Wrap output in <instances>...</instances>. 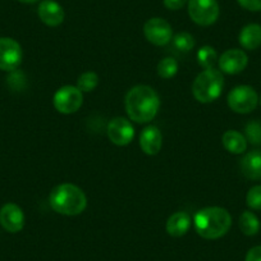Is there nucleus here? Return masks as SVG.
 I'll use <instances>...</instances> for the list:
<instances>
[{"instance_id":"1","label":"nucleus","mask_w":261,"mask_h":261,"mask_svg":"<svg viewBox=\"0 0 261 261\" xmlns=\"http://www.w3.org/2000/svg\"><path fill=\"white\" fill-rule=\"evenodd\" d=\"M124 107L130 120L137 123H147L154 119L159 112V95L152 87L139 85L132 87L127 92Z\"/></svg>"},{"instance_id":"2","label":"nucleus","mask_w":261,"mask_h":261,"mask_svg":"<svg viewBox=\"0 0 261 261\" xmlns=\"http://www.w3.org/2000/svg\"><path fill=\"white\" fill-rule=\"evenodd\" d=\"M196 233L205 240H218L228 233L232 225V217L227 209L218 206L205 207L193 218Z\"/></svg>"},{"instance_id":"3","label":"nucleus","mask_w":261,"mask_h":261,"mask_svg":"<svg viewBox=\"0 0 261 261\" xmlns=\"http://www.w3.org/2000/svg\"><path fill=\"white\" fill-rule=\"evenodd\" d=\"M49 204L55 213L74 217L84 213L87 206V197L84 191L72 183H62L51 190Z\"/></svg>"},{"instance_id":"4","label":"nucleus","mask_w":261,"mask_h":261,"mask_svg":"<svg viewBox=\"0 0 261 261\" xmlns=\"http://www.w3.org/2000/svg\"><path fill=\"white\" fill-rule=\"evenodd\" d=\"M224 87V77L222 72L215 68L205 69L196 77L192 85L195 99L202 104L213 102L222 95Z\"/></svg>"},{"instance_id":"5","label":"nucleus","mask_w":261,"mask_h":261,"mask_svg":"<svg viewBox=\"0 0 261 261\" xmlns=\"http://www.w3.org/2000/svg\"><path fill=\"white\" fill-rule=\"evenodd\" d=\"M188 16L199 26H212L219 18L218 0H188Z\"/></svg>"},{"instance_id":"6","label":"nucleus","mask_w":261,"mask_h":261,"mask_svg":"<svg viewBox=\"0 0 261 261\" xmlns=\"http://www.w3.org/2000/svg\"><path fill=\"white\" fill-rule=\"evenodd\" d=\"M228 105L230 109L238 114H248L256 109L258 104V96L255 89L247 85L234 87L228 94Z\"/></svg>"},{"instance_id":"7","label":"nucleus","mask_w":261,"mask_h":261,"mask_svg":"<svg viewBox=\"0 0 261 261\" xmlns=\"http://www.w3.org/2000/svg\"><path fill=\"white\" fill-rule=\"evenodd\" d=\"M53 102L55 109L62 114H73L82 107L84 95L77 86H63L55 92Z\"/></svg>"},{"instance_id":"8","label":"nucleus","mask_w":261,"mask_h":261,"mask_svg":"<svg viewBox=\"0 0 261 261\" xmlns=\"http://www.w3.org/2000/svg\"><path fill=\"white\" fill-rule=\"evenodd\" d=\"M22 62V47L14 39L0 37V71L13 72Z\"/></svg>"},{"instance_id":"9","label":"nucleus","mask_w":261,"mask_h":261,"mask_svg":"<svg viewBox=\"0 0 261 261\" xmlns=\"http://www.w3.org/2000/svg\"><path fill=\"white\" fill-rule=\"evenodd\" d=\"M144 34L147 41L156 46H164L173 39L172 26L165 19L159 17L146 21V23L144 24Z\"/></svg>"},{"instance_id":"10","label":"nucleus","mask_w":261,"mask_h":261,"mask_svg":"<svg viewBox=\"0 0 261 261\" xmlns=\"http://www.w3.org/2000/svg\"><path fill=\"white\" fill-rule=\"evenodd\" d=\"M108 137L110 141L117 146H125L130 144L135 137V128L130 124L127 118L117 117L113 118L108 123Z\"/></svg>"},{"instance_id":"11","label":"nucleus","mask_w":261,"mask_h":261,"mask_svg":"<svg viewBox=\"0 0 261 261\" xmlns=\"http://www.w3.org/2000/svg\"><path fill=\"white\" fill-rule=\"evenodd\" d=\"M220 72L227 74H238L248 64V58L243 50L240 49H229L223 53L222 57L218 59Z\"/></svg>"},{"instance_id":"12","label":"nucleus","mask_w":261,"mask_h":261,"mask_svg":"<svg viewBox=\"0 0 261 261\" xmlns=\"http://www.w3.org/2000/svg\"><path fill=\"white\" fill-rule=\"evenodd\" d=\"M0 224L7 232L17 233L23 229L24 214L18 205L8 202L0 209Z\"/></svg>"},{"instance_id":"13","label":"nucleus","mask_w":261,"mask_h":261,"mask_svg":"<svg viewBox=\"0 0 261 261\" xmlns=\"http://www.w3.org/2000/svg\"><path fill=\"white\" fill-rule=\"evenodd\" d=\"M39 18L49 27H58L64 21V9L55 0H42L37 8Z\"/></svg>"},{"instance_id":"14","label":"nucleus","mask_w":261,"mask_h":261,"mask_svg":"<svg viewBox=\"0 0 261 261\" xmlns=\"http://www.w3.org/2000/svg\"><path fill=\"white\" fill-rule=\"evenodd\" d=\"M140 146L146 155H156L162 150L163 136L156 125H149L144 128L140 136Z\"/></svg>"},{"instance_id":"15","label":"nucleus","mask_w":261,"mask_h":261,"mask_svg":"<svg viewBox=\"0 0 261 261\" xmlns=\"http://www.w3.org/2000/svg\"><path fill=\"white\" fill-rule=\"evenodd\" d=\"M241 170L248 179L261 180V150L247 152L241 160Z\"/></svg>"},{"instance_id":"16","label":"nucleus","mask_w":261,"mask_h":261,"mask_svg":"<svg viewBox=\"0 0 261 261\" xmlns=\"http://www.w3.org/2000/svg\"><path fill=\"white\" fill-rule=\"evenodd\" d=\"M191 217L185 212H177L170 215L167 222V232L172 237H182L190 230Z\"/></svg>"},{"instance_id":"17","label":"nucleus","mask_w":261,"mask_h":261,"mask_svg":"<svg viewBox=\"0 0 261 261\" xmlns=\"http://www.w3.org/2000/svg\"><path fill=\"white\" fill-rule=\"evenodd\" d=\"M238 40L243 49H257L261 45V26L257 23H250L245 26L241 30Z\"/></svg>"},{"instance_id":"18","label":"nucleus","mask_w":261,"mask_h":261,"mask_svg":"<svg viewBox=\"0 0 261 261\" xmlns=\"http://www.w3.org/2000/svg\"><path fill=\"white\" fill-rule=\"evenodd\" d=\"M223 146L225 147L227 151H229L230 154H243L247 149V140L243 136L242 134H240L238 130L229 129L227 130L222 137Z\"/></svg>"},{"instance_id":"19","label":"nucleus","mask_w":261,"mask_h":261,"mask_svg":"<svg viewBox=\"0 0 261 261\" xmlns=\"http://www.w3.org/2000/svg\"><path fill=\"white\" fill-rule=\"evenodd\" d=\"M260 220L253 213L243 212L240 217V229L245 236H256L260 230Z\"/></svg>"},{"instance_id":"20","label":"nucleus","mask_w":261,"mask_h":261,"mask_svg":"<svg viewBox=\"0 0 261 261\" xmlns=\"http://www.w3.org/2000/svg\"><path fill=\"white\" fill-rule=\"evenodd\" d=\"M197 62L205 69L214 68L215 63L218 62V54L214 47L202 46L197 51Z\"/></svg>"},{"instance_id":"21","label":"nucleus","mask_w":261,"mask_h":261,"mask_svg":"<svg viewBox=\"0 0 261 261\" xmlns=\"http://www.w3.org/2000/svg\"><path fill=\"white\" fill-rule=\"evenodd\" d=\"M99 85V76L95 72H85L77 80V89L82 92H91Z\"/></svg>"},{"instance_id":"22","label":"nucleus","mask_w":261,"mask_h":261,"mask_svg":"<svg viewBox=\"0 0 261 261\" xmlns=\"http://www.w3.org/2000/svg\"><path fill=\"white\" fill-rule=\"evenodd\" d=\"M178 72V63L173 58H164L158 64V74L164 80H169Z\"/></svg>"},{"instance_id":"23","label":"nucleus","mask_w":261,"mask_h":261,"mask_svg":"<svg viewBox=\"0 0 261 261\" xmlns=\"http://www.w3.org/2000/svg\"><path fill=\"white\" fill-rule=\"evenodd\" d=\"M173 46L180 53H187L193 49L195 46V40H193L192 35L188 32H179L173 37Z\"/></svg>"},{"instance_id":"24","label":"nucleus","mask_w":261,"mask_h":261,"mask_svg":"<svg viewBox=\"0 0 261 261\" xmlns=\"http://www.w3.org/2000/svg\"><path fill=\"white\" fill-rule=\"evenodd\" d=\"M246 140L250 144L258 146L261 145V122L260 120H251L245 127Z\"/></svg>"},{"instance_id":"25","label":"nucleus","mask_w":261,"mask_h":261,"mask_svg":"<svg viewBox=\"0 0 261 261\" xmlns=\"http://www.w3.org/2000/svg\"><path fill=\"white\" fill-rule=\"evenodd\" d=\"M246 204L253 210H261V185L250 188L246 196Z\"/></svg>"},{"instance_id":"26","label":"nucleus","mask_w":261,"mask_h":261,"mask_svg":"<svg viewBox=\"0 0 261 261\" xmlns=\"http://www.w3.org/2000/svg\"><path fill=\"white\" fill-rule=\"evenodd\" d=\"M242 8L247 9L250 12H260L261 11V0H237Z\"/></svg>"},{"instance_id":"27","label":"nucleus","mask_w":261,"mask_h":261,"mask_svg":"<svg viewBox=\"0 0 261 261\" xmlns=\"http://www.w3.org/2000/svg\"><path fill=\"white\" fill-rule=\"evenodd\" d=\"M163 3L169 11H179L188 3V0H163Z\"/></svg>"},{"instance_id":"28","label":"nucleus","mask_w":261,"mask_h":261,"mask_svg":"<svg viewBox=\"0 0 261 261\" xmlns=\"http://www.w3.org/2000/svg\"><path fill=\"white\" fill-rule=\"evenodd\" d=\"M245 261H261V246H255L246 255Z\"/></svg>"},{"instance_id":"29","label":"nucleus","mask_w":261,"mask_h":261,"mask_svg":"<svg viewBox=\"0 0 261 261\" xmlns=\"http://www.w3.org/2000/svg\"><path fill=\"white\" fill-rule=\"evenodd\" d=\"M19 3H23V4H35L37 3L39 0H18Z\"/></svg>"},{"instance_id":"30","label":"nucleus","mask_w":261,"mask_h":261,"mask_svg":"<svg viewBox=\"0 0 261 261\" xmlns=\"http://www.w3.org/2000/svg\"><path fill=\"white\" fill-rule=\"evenodd\" d=\"M258 104H260V107H261V96L258 97Z\"/></svg>"}]
</instances>
